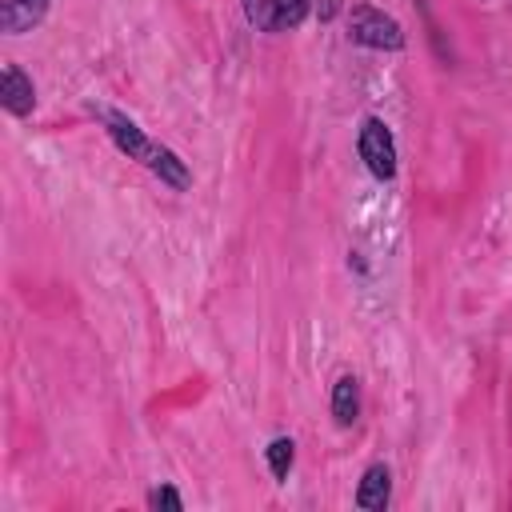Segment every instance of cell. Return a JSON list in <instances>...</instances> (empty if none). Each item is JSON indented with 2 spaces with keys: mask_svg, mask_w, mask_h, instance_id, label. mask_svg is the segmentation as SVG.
<instances>
[{
  "mask_svg": "<svg viewBox=\"0 0 512 512\" xmlns=\"http://www.w3.org/2000/svg\"><path fill=\"white\" fill-rule=\"evenodd\" d=\"M356 412H360V388H356V376H340L336 388H332V416L340 428H352L356 424Z\"/></svg>",
  "mask_w": 512,
  "mask_h": 512,
  "instance_id": "cell-8",
  "label": "cell"
},
{
  "mask_svg": "<svg viewBox=\"0 0 512 512\" xmlns=\"http://www.w3.org/2000/svg\"><path fill=\"white\" fill-rule=\"evenodd\" d=\"M0 100L12 116H28L32 104H36V92H32V80L16 68V64H4V76H0Z\"/></svg>",
  "mask_w": 512,
  "mask_h": 512,
  "instance_id": "cell-5",
  "label": "cell"
},
{
  "mask_svg": "<svg viewBox=\"0 0 512 512\" xmlns=\"http://www.w3.org/2000/svg\"><path fill=\"white\" fill-rule=\"evenodd\" d=\"M360 160L368 164V172H372L376 180L396 176V140H392L388 124L376 120V116H368V120L360 124Z\"/></svg>",
  "mask_w": 512,
  "mask_h": 512,
  "instance_id": "cell-1",
  "label": "cell"
},
{
  "mask_svg": "<svg viewBox=\"0 0 512 512\" xmlns=\"http://www.w3.org/2000/svg\"><path fill=\"white\" fill-rule=\"evenodd\" d=\"M292 448H296V444H292L288 436H280V440H272V444H268V464H272V476H276V480H284V476H288L292 456H296Z\"/></svg>",
  "mask_w": 512,
  "mask_h": 512,
  "instance_id": "cell-10",
  "label": "cell"
},
{
  "mask_svg": "<svg viewBox=\"0 0 512 512\" xmlns=\"http://www.w3.org/2000/svg\"><path fill=\"white\" fill-rule=\"evenodd\" d=\"M348 36L364 48H400L404 32L392 16H384L380 8H352L348 16Z\"/></svg>",
  "mask_w": 512,
  "mask_h": 512,
  "instance_id": "cell-2",
  "label": "cell"
},
{
  "mask_svg": "<svg viewBox=\"0 0 512 512\" xmlns=\"http://www.w3.org/2000/svg\"><path fill=\"white\" fill-rule=\"evenodd\" d=\"M48 0H4L0 4V28L4 32H28L32 24H40Z\"/></svg>",
  "mask_w": 512,
  "mask_h": 512,
  "instance_id": "cell-6",
  "label": "cell"
},
{
  "mask_svg": "<svg viewBox=\"0 0 512 512\" xmlns=\"http://www.w3.org/2000/svg\"><path fill=\"white\" fill-rule=\"evenodd\" d=\"M104 124H108V132H112V140H116V148L120 152H128L132 160H140V164H148L152 168V160H156V152H160V144H152L128 116H120V112H104Z\"/></svg>",
  "mask_w": 512,
  "mask_h": 512,
  "instance_id": "cell-4",
  "label": "cell"
},
{
  "mask_svg": "<svg viewBox=\"0 0 512 512\" xmlns=\"http://www.w3.org/2000/svg\"><path fill=\"white\" fill-rule=\"evenodd\" d=\"M316 8H320V20H332L340 12V0H316Z\"/></svg>",
  "mask_w": 512,
  "mask_h": 512,
  "instance_id": "cell-12",
  "label": "cell"
},
{
  "mask_svg": "<svg viewBox=\"0 0 512 512\" xmlns=\"http://www.w3.org/2000/svg\"><path fill=\"white\" fill-rule=\"evenodd\" d=\"M308 4L312 0H244V16L264 32H280V28H296Z\"/></svg>",
  "mask_w": 512,
  "mask_h": 512,
  "instance_id": "cell-3",
  "label": "cell"
},
{
  "mask_svg": "<svg viewBox=\"0 0 512 512\" xmlns=\"http://www.w3.org/2000/svg\"><path fill=\"white\" fill-rule=\"evenodd\" d=\"M388 492H392V484H388V468H384V464H372V468L364 472V480H360L356 504L368 508V512H380V508H388Z\"/></svg>",
  "mask_w": 512,
  "mask_h": 512,
  "instance_id": "cell-7",
  "label": "cell"
},
{
  "mask_svg": "<svg viewBox=\"0 0 512 512\" xmlns=\"http://www.w3.org/2000/svg\"><path fill=\"white\" fill-rule=\"evenodd\" d=\"M148 504H152V508H172V512H180V508H184V500H180L172 488H156V492L148 496Z\"/></svg>",
  "mask_w": 512,
  "mask_h": 512,
  "instance_id": "cell-11",
  "label": "cell"
},
{
  "mask_svg": "<svg viewBox=\"0 0 512 512\" xmlns=\"http://www.w3.org/2000/svg\"><path fill=\"white\" fill-rule=\"evenodd\" d=\"M152 172H156L164 184H172V188H188V168H184V160H180L176 152H168V148H160V152H156Z\"/></svg>",
  "mask_w": 512,
  "mask_h": 512,
  "instance_id": "cell-9",
  "label": "cell"
}]
</instances>
